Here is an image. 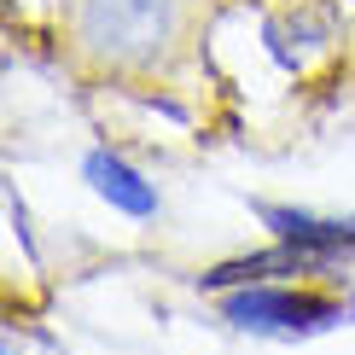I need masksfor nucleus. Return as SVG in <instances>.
<instances>
[{"label":"nucleus","mask_w":355,"mask_h":355,"mask_svg":"<svg viewBox=\"0 0 355 355\" xmlns=\"http://www.w3.org/2000/svg\"><path fill=\"white\" fill-rule=\"evenodd\" d=\"M87 181H94L99 198H111L116 210H128V216H152V210H157V192L146 187L123 157H111V152H94V157H87Z\"/></svg>","instance_id":"20e7f679"},{"label":"nucleus","mask_w":355,"mask_h":355,"mask_svg":"<svg viewBox=\"0 0 355 355\" xmlns=\"http://www.w3.org/2000/svg\"><path fill=\"white\" fill-rule=\"evenodd\" d=\"M82 35L111 58H152L169 41V0H82Z\"/></svg>","instance_id":"f257e3e1"},{"label":"nucleus","mask_w":355,"mask_h":355,"mask_svg":"<svg viewBox=\"0 0 355 355\" xmlns=\"http://www.w3.org/2000/svg\"><path fill=\"white\" fill-rule=\"evenodd\" d=\"M309 250L286 245V250H268V257H245V262H227V268L204 274V291H227V286H250V279H268V274H303L309 268Z\"/></svg>","instance_id":"39448f33"},{"label":"nucleus","mask_w":355,"mask_h":355,"mask_svg":"<svg viewBox=\"0 0 355 355\" xmlns=\"http://www.w3.org/2000/svg\"><path fill=\"white\" fill-rule=\"evenodd\" d=\"M262 221L286 245L309 250V257H332V250L355 245V221H320V216H303V210H279V204H262Z\"/></svg>","instance_id":"7ed1b4c3"},{"label":"nucleus","mask_w":355,"mask_h":355,"mask_svg":"<svg viewBox=\"0 0 355 355\" xmlns=\"http://www.w3.org/2000/svg\"><path fill=\"white\" fill-rule=\"evenodd\" d=\"M221 315L233 327H257V332H320L332 320L355 315V309H338L327 297H297V291H262V286H245L233 291Z\"/></svg>","instance_id":"f03ea898"}]
</instances>
